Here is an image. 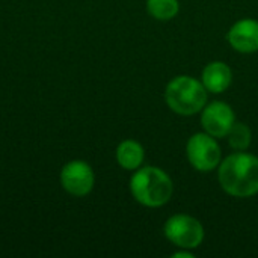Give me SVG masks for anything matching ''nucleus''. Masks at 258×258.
Instances as JSON below:
<instances>
[{"label":"nucleus","mask_w":258,"mask_h":258,"mask_svg":"<svg viewBox=\"0 0 258 258\" xmlns=\"http://www.w3.org/2000/svg\"><path fill=\"white\" fill-rule=\"evenodd\" d=\"M230 45L239 53H254L258 50V21L245 18L234 23L228 32Z\"/></svg>","instance_id":"6e6552de"},{"label":"nucleus","mask_w":258,"mask_h":258,"mask_svg":"<svg viewBox=\"0 0 258 258\" xmlns=\"http://www.w3.org/2000/svg\"><path fill=\"white\" fill-rule=\"evenodd\" d=\"M172 257L192 258L194 257V254H190V252H189V249H183V251H180V252H174V254H172Z\"/></svg>","instance_id":"ddd939ff"},{"label":"nucleus","mask_w":258,"mask_h":258,"mask_svg":"<svg viewBox=\"0 0 258 258\" xmlns=\"http://www.w3.org/2000/svg\"><path fill=\"white\" fill-rule=\"evenodd\" d=\"M130 192L139 204L156 209L165 206L172 198L174 183L163 169L145 166L132 175Z\"/></svg>","instance_id":"f03ea898"},{"label":"nucleus","mask_w":258,"mask_h":258,"mask_svg":"<svg viewBox=\"0 0 258 258\" xmlns=\"http://www.w3.org/2000/svg\"><path fill=\"white\" fill-rule=\"evenodd\" d=\"M207 89L203 82L190 76L172 79L165 89V100L171 110L181 116H192L207 104Z\"/></svg>","instance_id":"7ed1b4c3"},{"label":"nucleus","mask_w":258,"mask_h":258,"mask_svg":"<svg viewBox=\"0 0 258 258\" xmlns=\"http://www.w3.org/2000/svg\"><path fill=\"white\" fill-rule=\"evenodd\" d=\"M218 180L231 197L249 198L258 194V157L249 153H234L219 163Z\"/></svg>","instance_id":"f257e3e1"},{"label":"nucleus","mask_w":258,"mask_h":258,"mask_svg":"<svg viewBox=\"0 0 258 258\" xmlns=\"http://www.w3.org/2000/svg\"><path fill=\"white\" fill-rule=\"evenodd\" d=\"M236 122L234 110L224 101H213L206 104L201 115V124L206 133L215 138H225Z\"/></svg>","instance_id":"0eeeda50"},{"label":"nucleus","mask_w":258,"mask_h":258,"mask_svg":"<svg viewBox=\"0 0 258 258\" xmlns=\"http://www.w3.org/2000/svg\"><path fill=\"white\" fill-rule=\"evenodd\" d=\"M163 233L171 243L181 249H195L204 240V227L201 222L183 213L171 216L163 227Z\"/></svg>","instance_id":"20e7f679"},{"label":"nucleus","mask_w":258,"mask_h":258,"mask_svg":"<svg viewBox=\"0 0 258 258\" xmlns=\"http://www.w3.org/2000/svg\"><path fill=\"white\" fill-rule=\"evenodd\" d=\"M147 11L156 20L168 21L177 17L180 3L178 0H147Z\"/></svg>","instance_id":"9b49d317"},{"label":"nucleus","mask_w":258,"mask_h":258,"mask_svg":"<svg viewBox=\"0 0 258 258\" xmlns=\"http://www.w3.org/2000/svg\"><path fill=\"white\" fill-rule=\"evenodd\" d=\"M59 181L67 194L76 198H83L92 192L95 184V174L88 162L76 159L67 162L62 166Z\"/></svg>","instance_id":"423d86ee"},{"label":"nucleus","mask_w":258,"mask_h":258,"mask_svg":"<svg viewBox=\"0 0 258 258\" xmlns=\"http://www.w3.org/2000/svg\"><path fill=\"white\" fill-rule=\"evenodd\" d=\"M233 82L231 68L221 60H215L206 65L203 71V85L212 94H221L230 88Z\"/></svg>","instance_id":"1a4fd4ad"},{"label":"nucleus","mask_w":258,"mask_h":258,"mask_svg":"<svg viewBox=\"0 0 258 258\" xmlns=\"http://www.w3.org/2000/svg\"><path fill=\"white\" fill-rule=\"evenodd\" d=\"M227 138H228V142H230L231 148L243 151V150H246L251 145L252 135H251V130H249V127L246 124L236 121L233 124V127L230 128Z\"/></svg>","instance_id":"f8f14e48"},{"label":"nucleus","mask_w":258,"mask_h":258,"mask_svg":"<svg viewBox=\"0 0 258 258\" xmlns=\"http://www.w3.org/2000/svg\"><path fill=\"white\" fill-rule=\"evenodd\" d=\"M116 162L122 169L127 171H136L141 168L145 159V150L144 147L135 141V139H125L122 141L115 151Z\"/></svg>","instance_id":"9d476101"},{"label":"nucleus","mask_w":258,"mask_h":258,"mask_svg":"<svg viewBox=\"0 0 258 258\" xmlns=\"http://www.w3.org/2000/svg\"><path fill=\"white\" fill-rule=\"evenodd\" d=\"M186 154L190 165L201 172L212 171L221 163V147L216 142V138L209 133H195L186 147Z\"/></svg>","instance_id":"39448f33"}]
</instances>
